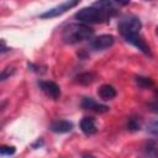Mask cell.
Segmentation results:
<instances>
[{"instance_id": "obj_1", "label": "cell", "mask_w": 158, "mask_h": 158, "mask_svg": "<svg viewBox=\"0 0 158 158\" xmlns=\"http://www.w3.org/2000/svg\"><path fill=\"white\" fill-rule=\"evenodd\" d=\"M93 28H90L85 23H70L63 30L62 38L65 43L75 44L85 40H89L93 36Z\"/></svg>"}, {"instance_id": "obj_2", "label": "cell", "mask_w": 158, "mask_h": 158, "mask_svg": "<svg viewBox=\"0 0 158 158\" xmlns=\"http://www.w3.org/2000/svg\"><path fill=\"white\" fill-rule=\"evenodd\" d=\"M111 14L101 10L96 6H90V7H83L75 14V19L80 21L81 23L85 25H93V23H101L110 19Z\"/></svg>"}, {"instance_id": "obj_3", "label": "cell", "mask_w": 158, "mask_h": 158, "mask_svg": "<svg viewBox=\"0 0 158 158\" xmlns=\"http://www.w3.org/2000/svg\"><path fill=\"white\" fill-rule=\"evenodd\" d=\"M117 27H118V31H120L121 36H125L127 33L139 32V30L142 27V23H141L139 19L136 17V16H126V17L121 19Z\"/></svg>"}, {"instance_id": "obj_4", "label": "cell", "mask_w": 158, "mask_h": 158, "mask_svg": "<svg viewBox=\"0 0 158 158\" xmlns=\"http://www.w3.org/2000/svg\"><path fill=\"white\" fill-rule=\"evenodd\" d=\"M79 2H80V0H65L64 2H62V4H59V5L54 6V7H52L49 10H47L43 14H41V17L42 19H53V17L60 16L64 12H67L68 10L75 7Z\"/></svg>"}, {"instance_id": "obj_5", "label": "cell", "mask_w": 158, "mask_h": 158, "mask_svg": "<svg viewBox=\"0 0 158 158\" xmlns=\"http://www.w3.org/2000/svg\"><path fill=\"white\" fill-rule=\"evenodd\" d=\"M125 38L126 42L131 43L132 46H135L136 48H138L142 53L147 54V56H151V49H149V46L146 43V41L139 36L138 32H135V33H127L125 36H122Z\"/></svg>"}, {"instance_id": "obj_6", "label": "cell", "mask_w": 158, "mask_h": 158, "mask_svg": "<svg viewBox=\"0 0 158 158\" xmlns=\"http://www.w3.org/2000/svg\"><path fill=\"white\" fill-rule=\"evenodd\" d=\"M114 43V36L111 35H101L91 41V48L95 51H104L111 47Z\"/></svg>"}, {"instance_id": "obj_7", "label": "cell", "mask_w": 158, "mask_h": 158, "mask_svg": "<svg viewBox=\"0 0 158 158\" xmlns=\"http://www.w3.org/2000/svg\"><path fill=\"white\" fill-rule=\"evenodd\" d=\"M40 86L42 89V91L48 95L52 99H58L60 96V88L54 83V81H40Z\"/></svg>"}, {"instance_id": "obj_8", "label": "cell", "mask_w": 158, "mask_h": 158, "mask_svg": "<svg viewBox=\"0 0 158 158\" xmlns=\"http://www.w3.org/2000/svg\"><path fill=\"white\" fill-rule=\"evenodd\" d=\"M80 105L85 110H91V111H95V112H99V114H102V112L109 111V106L98 104L93 98H84L81 100Z\"/></svg>"}, {"instance_id": "obj_9", "label": "cell", "mask_w": 158, "mask_h": 158, "mask_svg": "<svg viewBox=\"0 0 158 158\" xmlns=\"http://www.w3.org/2000/svg\"><path fill=\"white\" fill-rule=\"evenodd\" d=\"M49 128H51V131H53L56 133H67V132L72 131L73 123L67 120H57L51 123Z\"/></svg>"}, {"instance_id": "obj_10", "label": "cell", "mask_w": 158, "mask_h": 158, "mask_svg": "<svg viewBox=\"0 0 158 158\" xmlns=\"http://www.w3.org/2000/svg\"><path fill=\"white\" fill-rule=\"evenodd\" d=\"M80 130L86 135V136H91L94 133H96L98 127L95 125V121L93 117H84L80 121Z\"/></svg>"}, {"instance_id": "obj_11", "label": "cell", "mask_w": 158, "mask_h": 158, "mask_svg": "<svg viewBox=\"0 0 158 158\" xmlns=\"http://www.w3.org/2000/svg\"><path fill=\"white\" fill-rule=\"evenodd\" d=\"M98 95L102 99V100H111L116 96V90L112 85H109V84H105V85H101L98 90Z\"/></svg>"}, {"instance_id": "obj_12", "label": "cell", "mask_w": 158, "mask_h": 158, "mask_svg": "<svg viewBox=\"0 0 158 158\" xmlns=\"http://www.w3.org/2000/svg\"><path fill=\"white\" fill-rule=\"evenodd\" d=\"M143 152L146 156L158 157V142L157 141H148L143 146Z\"/></svg>"}, {"instance_id": "obj_13", "label": "cell", "mask_w": 158, "mask_h": 158, "mask_svg": "<svg viewBox=\"0 0 158 158\" xmlns=\"http://www.w3.org/2000/svg\"><path fill=\"white\" fill-rule=\"evenodd\" d=\"M94 80H95V75H94L93 73H88V72L77 75L75 79H74V81H75L77 84H80V85H89V84H91Z\"/></svg>"}, {"instance_id": "obj_14", "label": "cell", "mask_w": 158, "mask_h": 158, "mask_svg": "<svg viewBox=\"0 0 158 158\" xmlns=\"http://www.w3.org/2000/svg\"><path fill=\"white\" fill-rule=\"evenodd\" d=\"M136 83L141 88H148V86L153 85V81L149 78H146V77H136Z\"/></svg>"}, {"instance_id": "obj_15", "label": "cell", "mask_w": 158, "mask_h": 158, "mask_svg": "<svg viewBox=\"0 0 158 158\" xmlns=\"http://www.w3.org/2000/svg\"><path fill=\"white\" fill-rule=\"evenodd\" d=\"M139 127H141V123H139V121L136 117L128 118V121H127V128L130 131H137V130H139Z\"/></svg>"}, {"instance_id": "obj_16", "label": "cell", "mask_w": 158, "mask_h": 158, "mask_svg": "<svg viewBox=\"0 0 158 158\" xmlns=\"http://www.w3.org/2000/svg\"><path fill=\"white\" fill-rule=\"evenodd\" d=\"M14 153H15V147H12V146H2L0 148L1 156H12Z\"/></svg>"}, {"instance_id": "obj_17", "label": "cell", "mask_w": 158, "mask_h": 158, "mask_svg": "<svg viewBox=\"0 0 158 158\" xmlns=\"http://www.w3.org/2000/svg\"><path fill=\"white\" fill-rule=\"evenodd\" d=\"M148 132L152 133L153 136L158 137V120H156L148 125Z\"/></svg>"}, {"instance_id": "obj_18", "label": "cell", "mask_w": 158, "mask_h": 158, "mask_svg": "<svg viewBox=\"0 0 158 158\" xmlns=\"http://www.w3.org/2000/svg\"><path fill=\"white\" fill-rule=\"evenodd\" d=\"M15 73V69L12 68V67H7V68H5L4 70H2V73H1V80H5L7 77H11L12 74Z\"/></svg>"}, {"instance_id": "obj_19", "label": "cell", "mask_w": 158, "mask_h": 158, "mask_svg": "<svg viewBox=\"0 0 158 158\" xmlns=\"http://www.w3.org/2000/svg\"><path fill=\"white\" fill-rule=\"evenodd\" d=\"M148 109H149L152 112H156V114H158V101H153V102H149V104H148Z\"/></svg>"}, {"instance_id": "obj_20", "label": "cell", "mask_w": 158, "mask_h": 158, "mask_svg": "<svg viewBox=\"0 0 158 158\" xmlns=\"http://www.w3.org/2000/svg\"><path fill=\"white\" fill-rule=\"evenodd\" d=\"M112 1H115L116 4L122 5V6H126V5H128V4H130V0H112Z\"/></svg>"}, {"instance_id": "obj_21", "label": "cell", "mask_w": 158, "mask_h": 158, "mask_svg": "<svg viewBox=\"0 0 158 158\" xmlns=\"http://www.w3.org/2000/svg\"><path fill=\"white\" fill-rule=\"evenodd\" d=\"M7 49H9V48H6V46H5V41L2 40V41H1V53H5Z\"/></svg>"}, {"instance_id": "obj_22", "label": "cell", "mask_w": 158, "mask_h": 158, "mask_svg": "<svg viewBox=\"0 0 158 158\" xmlns=\"http://www.w3.org/2000/svg\"><path fill=\"white\" fill-rule=\"evenodd\" d=\"M157 33H158V27H157Z\"/></svg>"}, {"instance_id": "obj_23", "label": "cell", "mask_w": 158, "mask_h": 158, "mask_svg": "<svg viewBox=\"0 0 158 158\" xmlns=\"http://www.w3.org/2000/svg\"><path fill=\"white\" fill-rule=\"evenodd\" d=\"M147 1H148V0H147Z\"/></svg>"}]
</instances>
